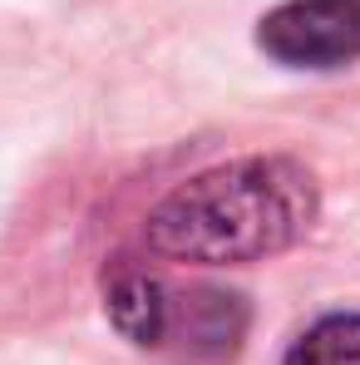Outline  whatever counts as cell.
<instances>
[{
  "label": "cell",
  "instance_id": "5b68a950",
  "mask_svg": "<svg viewBox=\"0 0 360 365\" xmlns=\"http://www.w3.org/2000/svg\"><path fill=\"white\" fill-rule=\"evenodd\" d=\"M287 365H360V316L351 311L321 316L287 351Z\"/></svg>",
  "mask_w": 360,
  "mask_h": 365
},
{
  "label": "cell",
  "instance_id": "3957f363",
  "mask_svg": "<svg viewBox=\"0 0 360 365\" xmlns=\"http://www.w3.org/2000/svg\"><path fill=\"white\" fill-rule=\"evenodd\" d=\"M247 331V306L242 297L227 292H187V297H168V331L163 346L173 341L182 361H222L232 356Z\"/></svg>",
  "mask_w": 360,
  "mask_h": 365
},
{
  "label": "cell",
  "instance_id": "7a4b0ae2",
  "mask_svg": "<svg viewBox=\"0 0 360 365\" xmlns=\"http://www.w3.org/2000/svg\"><path fill=\"white\" fill-rule=\"evenodd\" d=\"M262 50L292 69H341L360 60V0H287L262 30Z\"/></svg>",
  "mask_w": 360,
  "mask_h": 365
},
{
  "label": "cell",
  "instance_id": "6da1fadb",
  "mask_svg": "<svg viewBox=\"0 0 360 365\" xmlns=\"http://www.w3.org/2000/svg\"><path fill=\"white\" fill-rule=\"evenodd\" d=\"M316 222V178L297 158H232L178 182L143 222L153 252L178 262H262Z\"/></svg>",
  "mask_w": 360,
  "mask_h": 365
},
{
  "label": "cell",
  "instance_id": "277c9868",
  "mask_svg": "<svg viewBox=\"0 0 360 365\" xmlns=\"http://www.w3.org/2000/svg\"><path fill=\"white\" fill-rule=\"evenodd\" d=\"M104 306H109V321L119 326V336H128L133 346H163L168 292L158 287V277H148L138 267H123L104 292Z\"/></svg>",
  "mask_w": 360,
  "mask_h": 365
}]
</instances>
